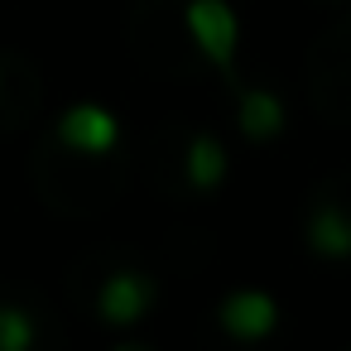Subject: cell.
<instances>
[{"label":"cell","instance_id":"cell-4","mask_svg":"<svg viewBox=\"0 0 351 351\" xmlns=\"http://www.w3.org/2000/svg\"><path fill=\"white\" fill-rule=\"evenodd\" d=\"M149 308V284L140 274H111L106 289H101V317L125 327V322H140Z\"/></svg>","mask_w":351,"mask_h":351},{"label":"cell","instance_id":"cell-3","mask_svg":"<svg viewBox=\"0 0 351 351\" xmlns=\"http://www.w3.org/2000/svg\"><path fill=\"white\" fill-rule=\"evenodd\" d=\"M58 135H63V145H73L82 154H106L116 145V116L101 106H73L58 121Z\"/></svg>","mask_w":351,"mask_h":351},{"label":"cell","instance_id":"cell-6","mask_svg":"<svg viewBox=\"0 0 351 351\" xmlns=\"http://www.w3.org/2000/svg\"><path fill=\"white\" fill-rule=\"evenodd\" d=\"M308 245L317 255H351V217H341L337 207H317L308 221Z\"/></svg>","mask_w":351,"mask_h":351},{"label":"cell","instance_id":"cell-5","mask_svg":"<svg viewBox=\"0 0 351 351\" xmlns=\"http://www.w3.org/2000/svg\"><path fill=\"white\" fill-rule=\"evenodd\" d=\"M236 121H241V135H245V140H269V135L284 130V106H279L274 92L250 87V92H241V101H236Z\"/></svg>","mask_w":351,"mask_h":351},{"label":"cell","instance_id":"cell-1","mask_svg":"<svg viewBox=\"0 0 351 351\" xmlns=\"http://www.w3.org/2000/svg\"><path fill=\"white\" fill-rule=\"evenodd\" d=\"M188 29H193L197 49L207 53V63L231 68L241 25H236V10L226 5V0H193V5H188Z\"/></svg>","mask_w":351,"mask_h":351},{"label":"cell","instance_id":"cell-2","mask_svg":"<svg viewBox=\"0 0 351 351\" xmlns=\"http://www.w3.org/2000/svg\"><path fill=\"white\" fill-rule=\"evenodd\" d=\"M274 322H279V308H274V298H269V293L241 289V293H231V298L221 303V327H226L231 337H241V341L265 337Z\"/></svg>","mask_w":351,"mask_h":351},{"label":"cell","instance_id":"cell-7","mask_svg":"<svg viewBox=\"0 0 351 351\" xmlns=\"http://www.w3.org/2000/svg\"><path fill=\"white\" fill-rule=\"evenodd\" d=\"M221 173H226V149L212 135H197L188 145V178H193V188H217Z\"/></svg>","mask_w":351,"mask_h":351},{"label":"cell","instance_id":"cell-8","mask_svg":"<svg viewBox=\"0 0 351 351\" xmlns=\"http://www.w3.org/2000/svg\"><path fill=\"white\" fill-rule=\"evenodd\" d=\"M34 341V322L20 308H0V351H25Z\"/></svg>","mask_w":351,"mask_h":351}]
</instances>
